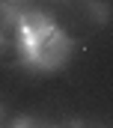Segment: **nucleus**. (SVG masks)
Returning a JSON list of instances; mask_svg holds the SVG:
<instances>
[{
  "label": "nucleus",
  "instance_id": "obj_3",
  "mask_svg": "<svg viewBox=\"0 0 113 128\" xmlns=\"http://www.w3.org/2000/svg\"><path fill=\"white\" fill-rule=\"evenodd\" d=\"M21 15H24V6H21V3H15V0H0V24H3V27H12V30H15V24L21 21Z\"/></svg>",
  "mask_w": 113,
  "mask_h": 128
},
{
  "label": "nucleus",
  "instance_id": "obj_7",
  "mask_svg": "<svg viewBox=\"0 0 113 128\" xmlns=\"http://www.w3.org/2000/svg\"><path fill=\"white\" fill-rule=\"evenodd\" d=\"M0 45H3V30H0Z\"/></svg>",
  "mask_w": 113,
  "mask_h": 128
},
{
  "label": "nucleus",
  "instance_id": "obj_2",
  "mask_svg": "<svg viewBox=\"0 0 113 128\" xmlns=\"http://www.w3.org/2000/svg\"><path fill=\"white\" fill-rule=\"evenodd\" d=\"M86 12H89V18L98 24V27H107L113 18V9L107 0H86Z\"/></svg>",
  "mask_w": 113,
  "mask_h": 128
},
{
  "label": "nucleus",
  "instance_id": "obj_8",
  "mask_svg": "<svg viewBox=\"0 0 113 128\" xmlns=\"http://www.w3.org/2000/svg\"><path fill=\"white\" fill-rule=\"evenodd\" d=\"M15 3H21V0H15Z\"/></svg>",
  "mask_w": 113,
  "mask_h": 128
},
{
  "label": "nucleus",
  "instance_id": "obj_5",
  "mask_svg": "<svg viewBox=\"0 0 113 128\" xmlns=\"http://www.w3.org/2000/svg\"><path fill=\"white\" fill-rule=\"evenodd\" d=\"M62 125H86V122H84V119H80V116H68V119H66Z\"/></svg>",
  "mask_w": 113,
  "mask_h": 128
},
{
  "label": "nucleus",
  "instance_id": "obj_6",
  "mask_svg": "<svg viewBox=\"0 0 113 128\" xmlns=\"http://www.w3.org/2000/svg\"><path fill=\"white\" fill-rule=\"evenodd\" d=\"M3 116H6V107H3V104H0V122H3Z\"/></svg>",
  "mask_w": 113,
  "mask_h": 128
},
{
  "label": "nucleus",
  "instance_id": "obj_1",
  "mask_svg": "<svg viewBox=\"0 0 113 128\" xmlns=\"http://www.w3.org/2000/svg\"><path fill=\"white\" fill-rule=\"evenodd\" d=\"M72 51H74V42L56 27V30L42 42V54H39L36 74H56L60 68H66L68 57H72Z\"/></svg>",
  "mask_w": 113,
  "mask_h": 128
},
{
  "label": "nucleus",
  "instance_id": "obj_4",
  "mask_svg": "<svg viewBox=\"0 0 113 128\" xmlns=\"http://www.w3.org/2000/svg\"><path fill=\"white\" fill-rule=\"evenodd\" d=\"M9 125L12 128H36V125H42L36 116H30V113H18V116H12L9 119Z\"/></svg>",
  "mask_w": 113,
  "mask_h": 128
}]
</instances>
